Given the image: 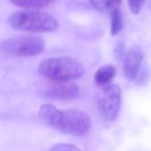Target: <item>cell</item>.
Wrapping results in <instances>:
<instances>
[{
    "label": "cell",
    "instance_id": "cell-2",
    "mask_svg": "<svg viewBox=\"0 0 151 151\" xmlns=\"http://www.w3.org/2000/svg\"><path fill=\"white\" fill-rule=\"evenodd\" d=\"M84 66L70 57H52L42 60L38 73L50 81H73L84 75Z\"/></svg>",
    "mask_w": 151,
    "mask_h": 151
},
{
    "label": "cell",
    "instance_id": "cell-7",
    "mask_svg": "<svg viewBox=\"0 0 151 151\" xmlns=\"http://www.w3.org/2000/svg\"><path fill=\"white\" fill-rule=\"evenodd\" d=\"M144 60V51L140 47H132L124 56L123 73L128 81L138 80Z\"/></svg>",
    "mask_w": 151,
    "mask_h": 151
},
{
    "label": "cell",
    "instance_id": "cell-16",
    "mask_svg": "<svg viewBox=\"0 0 151 151\" xmlns=\"http://www.w3.org/2000/svg\"><path fill=\"white\" fill-rule=\"evenodd\" d=\"M114 1H115V3L117 5H119L120 4V2H121V0H114Z\"/></svg>",
    "mask_w": 151,
    "mask_h": 151
},
{
    "label": "cell",
    "instance_id": "cell-9",
    "mask_svg": "<svg viewBox=\"0 0 151 151\" xmlns=\"http://www.w3.org/2000/svg\"><path fill=\"white\" fill-rule=\"evenodd\" d=\"M59 112H60V110L57 109L55 106L51 105V104H45L40 108L38 116L45 123H47L48 125L53 127V125L55 124V121H56L57 117L59 115Z\"/></svg>",
    "mask_w": 151,
    "mask_h": 151
},
{
    "label": "cell",
    "instance_id": "cell-3",
    "mask_svg": "<svg viewBox=\"0 0 151 151\" xmlns=\"http://www.w3.org/2000/svg\"><path fill=\"white\" fill-rule=\"evenodd\" d=\"M46 42L36 35H18L3 40L1 51L5 55L19 58H28L40 54L45 50Z\"/></svg>",
    "mask_w": 151,
    "mask_h": 151
},
{
    "label": "cell",
    "instance_id": "cell-14",
    "mask_svg": "<svg viewBox=\"0 0 151 151\" xmlns=\"http://www.w3.org/2000/svg\"><path fill=\"white\" fill-rule=\"evenodd\" d=\"M127 2L130 12L134 15H138L144 6L145 0H127Z\"/></svg>",
    "mask_w": 151,
    "mask_h": 151
},
{
    "label": "cell",
    "instance_id": "cell-4",
    "mask_svg": "<svg viewBox=\"0 0 151 151\" xmlns=\"http://www.w3.org/2000/svg\"><path fill=\"white\" fill-rule=\"evenodd\" d=\"M91 121L89 116L80 110L70 109L60 111L53 128L63 134L75 137L85 136L89 132Z\"/></svg>",
    "mask_w": 151,
    "mask_h": 151
},
{
    "label": "cell",
    "instance_id": "cell-5",
    "mask_svg": "<svg viewBox=\"0 0 151 151\" xmlns=\"http://www.w3.org/2000/svg\"><path fill=\"white\" fill-rule=\"evenodd\" d=\"M121 108V89L118 85L110 84L101 88L99 99L101 116L106 121H114Z\"/></svg>",
    "mask_w": 151,
    "mask_h": 151
},
{
    "label": "cell",
    "instance_id": "cell-10",
    "mask_svg": "<svg viewBox=\"0 0 151 151\" xmlns=\"http://www.w3.org/2000/svg\"><path fill=\"white\" fill-rule=\"evenodd\" d=\"M13 4L24 9H42L48 7L53 0H9Z\"/></svg>",
    "mask_w": 151,
    "mask_h": 151
},
{
    "label": "cell",
    "instance_id": "cell-1",
    "mask_svg": "<svg viewBox=\"0 0 151 151\" xmlns=\"http://www.w3.org/2000/svg\"><path fill=\"white\" fill-rule=\"evenodd\" d=\"M7 22L13 29L31 33L53 32L58 28L57 20L40 9H25L14 13Z\"/></svg>",
    "mask_w": 151,
    "mask_h": 151
},
{
    "label": "cell",
    "instance_id": "cell-12",
    "mask_svg": "<svg viewBox=\"0 0 151 151\" xmlns=\"http://www.w3.org/2000/svg\"><path fill=\"white\" fill-rule=\"evenodd\" d=\"M88 1L93 9L101 13L113 11L115 7H117V4L114 0H88Z\"/></svg>",
    "mask_w": 151,
    "mask_h": 151
},
{
    "label": "cell",
    "instance_id": "cell-13",
    "mask_svg": "<svg viewBox=\"0 0 151 151\" xmlns=\"http://www.w3.org/2000/svg\"><path fill=\"white\" fill-rule=\"evenodd\" d=\"M50 151H82L80 148H78L75 145L67 144V143H59L55 144L54 146L51 147Z\"/></svg>",
    "mask_w": 151,
    "mask_h": 151
},
{
    "label": "cell",
    "instance_id": "cell-6",
    "mask_svg": "<svg viewBox=\"0 0 151 151\" xmlns=\"http://www.w3.org/2000/svg\"><path fill=\"white\" fill-rule=\"evenodd\" d=\"M45 96L56 101H70L80 96V88L73 81H51L45 89Z\"/></svg>",
    "mask_w": 151,
    "mask_h": 151
},
{
    "label": "cell",
    "instance_id": "cell-8",
    "mask_svg": "<svg viewBox=\"0 0 151 151\" xmlns=\"http://www.w3.org/2000/svg\"><path fill=\"white\" fill-rule=\"evenodd\" d=\"M116 73H117V69L112 64L103 65L95 71L94 81L99 86L103 88V87H106L111 84L113 79L115 78Z\"/></svg>",
    "mask_w": 151,
    "mask_h": 151
},
{
    "label": "cell",
    "instance_id": "cell-15",
    "mask_svg": "<svg viewBox=\"0 0 151 151\" xmlns=\"http://www.w3.org/2000/svg\"><path fill=\"white\" fill-rule=\"evenodd\" d=\"M124 53V44L122 42H119L118 45H116V48H115V56L116 57H121Z\"/></svg>",
    "mask_w": 151,
    "mask_h": 151
},
{
    "label": "cell",
    "instance_id": "cell-11",
    "mask_svg": "<svg viewBox=\"0 0 151 151\" xmlns=\"http://www.w3.org/2000/svg\"><path fill=\"white\" fill-rule=\"evenodd\" d=\"M123 28V17L122 13L118 7L112 11L111 13V34L117 35Z\"/></svg>",
    "mask_w": 151,
    "mask_h": 151
}]
</instances>
